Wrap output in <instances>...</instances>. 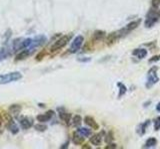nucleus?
Returning a JSON list of instances; mask_svg holds the SVG:
<instances>
[{
    "label": "nucleus",
    "mask_w": 160,
    "mask_h": 149,
    "mask_svg": "<svg viewBox=\"0 0 160 149\" xmlns=\"http://www.w3.org/2000/svg\"><path fill=\"white\" fill-rule=\"evenodd\" d=\"M90 142L93 144L95 146H98L102 142V134L99 133V134H95L93 135L92 137L90 138Z\"/></svg>",
    "instance_id": "obj_13"
},
{
    "label": "nucleus",
    "mask_w": 160,
    "mask_h": 149,
    "mask_svg": "<svg viewBox=\"0 0 160 149\" xmlns=\"http://www.w3.org/2000/svg\"><path fill=\"white\" fill-rule=\"evenodd\" d=\"M53 116H54V112H53V110H48V112H46V113H44V114H39V116H37L36 119L39 122L44 123V122L49 121L50 119L52 118Z\"/></svg>",
    "instance_id": "obj_6"
},
{
    "label": "nucleus",
    "mask_w": 160,
    "mask_h": 149,
    "mask_svg": "<svg viewBox=\"0 0 160 149\" xmlns=\"http://www.w3.org/2000/svg\"><path fill=\"white\" fill-rule=\"evenodd\" d=\"M19 123H20V125H21V127H22L23 129H29L30 127L33 126V121L31 120L30 118H28V117L21 118L20 120H19Z\"/></svg>",
    "instance_id": "obj_9"
},
{
    "label": "nucleus",
    "mask_w": 160,
    "mask_h": 149,
    "mask_svg": "<svg viewBox=\"0 0 160 149\" xmlns=\"http://www.w3.org/2000/svg\"><path fill=\"white\" fill-rule=\"evenodd\" d=\"M148 124H149V120H146V121H145V123H143V124H141V125L139 126V128H140L139 130H141L140 132H139L140 134H144V133H145V131H146V127L148 126Z\"/></svg>",
    "instance_id": "obj_22"
},
{
    "label": "nucleus",
    "mask_w": 160,
    "mask_h": 149,
    "mask_svg": "<svg viewBox=\"0 0 160 149\" xmlns=\"http://www.w3.org/2000/svg\"><path fill=\"white\" fill-rule=\"evenodd\" d=\"M79 61H81V62H89L90 59H79Z\"/></svg>",
    "instance_id": "obj_29"
},
{
    "label": "nucleus",
    "mask_w": 160,
    "mask_h": 149,
    "mask_svg": "<svg viewBox=\"0 0 160 149\" xmlns=\"http://www.w3.org/2000/svg\"><path fill=\"white\" fill-rule=\"evenodd\" d=\"M9 112L11 116H17L19 112H21V105L19 104H12L10 105V108H9Z\"/></svg>",
    "instance_id": "obj_14"
},
{
    "label": "nucleus",
    "mask_w": 160,
    "mask_h": 149,
    "mask_svg": "<svg viewBox=\"0 0 160 149\" xmlns=\"http://www.w3.org/2000/svg\"><path fill=\"white\" fill-rule=\"evenodd\" d=\"M72 141L74 144H76V145H80V144H82L84 142V137L82 135H80L77 131H75V132L73 133Z\"/></svg>",
    "instance_id": "obj_12"
},
{
    "label": "nucleus",
    "mask_w": 160,
    "mask_h": 149,
    "mask_svg": "<svg viewBox=\"0 0 160 149\" xmlns=\"http://www.w3.org/2000/svg\"><path fill=\"white\" fill-rule=\"evenodd\" d=\"M156 144H157V140L155 139L154 137H150V138H148L146 140L144 147L145 148H151V147H154Z\"/></svg>",
    "instance_id": "obj_19"
},
{
    "label": "nucleus",
    "mask_w": 160,
    "mask_h": 149,
    "mask_svg": "<svg viewBox=\"0 0 160 149\" xmlns=\"http://www.w3.org/2000/svg\"><path fill=\"white\" fill-rule=\"evenodd\" d=\"M160 19V10L158 8H154L152 7L148 13L146 15V19H145V26L147 28H151L154 26L155 23H157Z\"/></svg>",
    "instance_id": "obj_1"
},
{
    "label": "nucleus",
    "mask_w": 160,
    "mask_h": 149,
    "mask_svg": "<svg viewBox=\"0 0 160 149\" xmlns=\"http://www.w3.org/2000/svg\"><path fill=\"white\" fill-rule=\"evenodd\" d=\"M83 148H90V146H87V144H85V145L83 146Z\"/></svg>",
    "instance_id": "obj_32"
},
{
    "label": "nucleus",
    "mask_w": 160,
    "mask_h": 149,
    "mask_svg": "<svg viewBox=\"0 0 160 149\" xmlns=\"http://www.w3.org/2000/svg\"><path fill=\"white\" fill-rule=\"evenodd\" d=\"M84 42V38L83 36H77L74 38V40L72 41V43L70 45V53H77L78 51L81 48V46Z\"/></svg>",
    "instance_id": "obj_5"
},
{
    "label": "nucleus",
    "mask_w": 160,
    "mask_h": 149,
    "mask_svg": "<svg viewBox=\"0 0 160 149\" xmlns=\"http://www.w3.org/2000/svg\"><path fill=\"white\" fill-rule=\"evenodd\" d=\"M151 4H152V7L158 8L160 6V0H152V1H151Z\"/></svg>",
    "instance_id": "obj_26"
},
{
    "label": "nucleus",
    "mask_w": 160,
    "mask_h": 149,
    "mask_svg": "<svg viewBox=\"0 0 160 149\" xmlns=\"http://www.w3.org/2000/svg\"><path fill=\"white\" fill-rule=\"evenodd\" d=\"M117 86L120 88V92H119V95H118V97H121L123 95H125V92H127V88H126L123 84L121 83H118L117 84Z\"/></svg>",
    "instance_id": "obj_21"
},
{
    "label": "nucleus",
    "mask_w": 160,
    "mask_h": 149,
    "mask_svg": "<svg viewBox=\"0 0 160 149\" xmlns=\"http://www.w3.org/2000/svg\"><path fill=\"white\" fill-rule=\"evenodd\" d=\"M59 117L66 123V124H69V122L71 121V114L68 112H60Z\"/></svg>",
    "instance_id": "obj_17"
},
{
    "label": "nucleus",
    "mask_w": 160,
    "mask_h": 149,
    "mask_svg": "<svg viewBox=\"0 0 160 149\" xmlns=\"http://www.w3.org/2000/svg\"><path fill=\"white\" fill-rule=\"evenodd\" d=\"M22 79V75L19 72H13V73H8L5 75H0V84H9L12 82H16Z\"/></svg>",
    "instance_id": "obj_2"
},
{
    "label": "nucleus",
    "mask_w": 160,
    "mask_h": 149,
    "mask_svg": "<svg viewBox=\"0 0 160 149\" xmlns=\"http://www.w3.org/2000/svg\"><path fill=\"white\" fill-rule=\"evenodd\" d=\"M2 122H3V119H2V116H1V114H0V126H1V124H2Z\"/></svg>",
    "instance_id": "obj_31"
},
{
    "label": "nucleus",
    "mask_w": 160,
    "mask_h": 149,
    "mask_svg": "<svg viewBox=\"0 0 160 149\" xmlns=\"http://www.w3.org/2000/svg\"><path fill=\"white\" fill-rule=\"evenodd\" d=\"M71 38H72V34H70V35H65V36H61L59 39L57 41H55V43H54L51 48H50V51L51 52H56V51L60 50L62 48H64V47L68 44V42L71 40Z\"/></svg>",
    "instance_id": "obj_3"
},
{
    "label": "nucleus",
    "mask_w": 160,
    "mask_h": 149,
    "mask_svg": "<svg viewBox=\"0 0 160 149\" xmlns=\"http://www.w3.org/2000/svg\"><path fill=\"white\" fill-rule=\"evenodd\" d=\"M81 122H82V118L80 116H73L72 118V124L74 126H79L80 124H81Z\"/></svg>",
    "instance_id": "obj_20"
},
{
    "label": "nucleus",
    "mask_w": 160,
    "mask_h": 149,
    "mask_svg": "<svg viewBox=\"0 0 160 149\" xmlns=\"http://www.w3.org/2000/svg\"><path fill=\"white\" fill-rule=\"evenodd\" d=\"M156 110L158 112H160V103H158L157 105H156Z\"/></svg>",
    "instance_id": "obj_30"
},
{
    "label": "nucleus",
    "mask_w": 160,
    "mask_h": 149,
    "mask_svg": "<svg viewBox=\"0 0 160 149\" xmlns=\"http://www.w3.org/2000/svg\"><path fill=\"white\" fill-rule=\"evenodd\" d=\"M12 50H10L9 48H2L0 49V62H2L3 60L7 59V57H9L11 55Z\"/></svg>",
    "instance_id": "obj_11"
},
{
    "label": "nucleus",
    "mask_w": 160,
    "mask_h": 149,
    "mask_svg": "<svg viewBox=\"0 0 160 149\" xmlns=\"http://www.w3.org/2000/svg\"><path fill=\"white\" fill-rule=\"evenodd\" d=\"M160 60V56H154L149 60V63H153V62H157Z\"/></svg>",
    "instance_id": "obj_27"
},
{
    "label": "nucleus",
    "mask_w": 160,
    "mask_h": 149,
    "mask_svg": "<svg viewBox=\"0 0 160 149\" xmlns=\"http://www.w3.org/2000/svg\"><path fill=\"white\" fill-rule=\"evenodd\" d=\"M45 52H44V51H42V52H40L39 54H37V56H36V61H41V60L42 59H43L44 57H45Z\"/></svg>",
    "instance_id": "obj_25"
},
{
    "label": "nucleus",
    "mask_w": 160,
    "mask_h": 149,
    "mask_svg": "<svg viewBox=\"0 0 160 149\" xmlns=\"http://www.w3.org/2000/svg\"><path fill=\"white\" fill-rule=\"evenodd\" d=\"M32 52H33V51L29 50V49L22 50L19 54L16 55V57H15V61H21V60H25L26 58H28L29 56H30Z\"/></svg>",
    "instance_id": "obj_7"
},
{
    "label": "nucleus",
    "mask_w": 160,
    "mask_h": 149,
    "mask_svg": "<svg viewBox=\"0 0 160 149\" xmlns=\"http://www.w3.org/2000/svg\"><path fill=\"white\" fill-rule=\"evenodd\" d=\"M84 122H85V124H87L88 126H90L91 128L93 129H99V125L97 124V122L95 121V119L91 116H85L84 117Z\"/></svg>",
    "instance_id": "obj_8"
},
{
    "label": "nucleus",
    "mask_w": 160,
    "mask_h": 149,
    "mask_svg": "<svg viewBox=\"0 0 160 149\" xmlns=\"http://www.w3.org/2000/svg\"><path fill=\"white\" fill-rule=\"evenodd\" d=\"M154 129L156 131L160 129V116H157L154 119Z\"/></svg>",
    "instance_id": "obj_23"
},
{
    "label": "nucleus",
    "mask_w": 160,
    "mask_h": 149,
    "mask_svg": "<svg viewBox=\"0 0 160 149\" xmlns=\"http://www.w3.org/2000/svg\"><path fill=\"white\" fill-rule=\"evenodd\" d=\"M133 56H136L139 60L145 58L147 56V50L146 49H135L132 52Z\"/></svg>",
    "instance_id": "obj_10"
},
{
    "label": "nucleus",
    "mask_w": 160,
    "mask_h": 149,
    "mask_svg": "<svg viewBox=\"0 0 160 149\" xmlns=\"http://www.w3.org/2000/svg\"><path fill=\"white\" fill-rule=\"evenodd\" d=\"M77 132L80 135H82L84 138L89 137V136H91V134H92L91 130L88 129V128H85V127H79V128L77 129Z\"/></svg>",
    "instance_id": "obj_16"
},
{
    "label": "nucleus",
    "mask_w": 160,
    "mask_h": 149,
    "mask_svg": "<svg viewBox=\"0 0 160 149\" xmlns=\"http://www.w3.org/2000/svg\"><path fill=\"white\" fill-rule=\"evenodd\" d=\"M6 127H7V128L9 129L13 134H17V133L19 132V128H18V126L16 125V123H15L13 120H11L9 123H7V124H6Z\"/></svg>",
    "instance_id": "obj_15"
},
{
    "label": "nucleus",
    "mask_w": 160,
    "mask_h": 149,
    "mask_svg": "<svg viewBox=\"0 0 160 149\" xmlns=\"http://www.w3.org/2000/svg\"><path fill=\"white\" fill-rule=\"evenodd\" d=\"M117 146L115 145V144H110V145H108V146H106V147H105V148H106V149H108V148H116Z\"/></svg>",
    "instance_id": "obj_28"
},
{
    "label": "nucleus",
    "mask_w": 160,
    "mask_h": 149,
    "mask_svg": "<svg viewBox=\"0 0 160 149\" xmlns=\"http://www.w3.org/2000/svg\"><path fill=\"white\" fill-rule=\"evenodd\" d=\"M156 70H157V68L154 67L153 69H151L149 71L148 78H147V83H146V88H152L154 84L159 80V78H158L157 75H156Z\"/></svg>",
    "instance_id": "obj_4"
},
{
    "label": "nucleus",
    "mask_w": 160,
    "mask_h": 149,
    "mask_svg": "<svg viewBox=\"0 0 160 149\" xmlns=\"http://www.w3.org/2000/svg\"><path fill=\"white\" fill-rule=\"evenodd\" d=\"M34 127H35V129L38 130V131H45L46 129H47V126L44 125V124H36Z\"/></svg>",
    "instance_id": "obj_24"
},
{
    "label": "nucleus",
    "mask_w": 160,
    "mask_h": 149,
    "mask_svg": "<svg viewBox=\"0 0 160 149\" xmlns=\"http://www.w3.org/2000/svg\"><path fill=\"white\" fill-rule=\"evenodd\" d=\"M105 37V32L104 31H95L94 34H93V40L94 41H101Z\"/></svg>",
    "instance_id": "obj_18"
}]
</instances>
